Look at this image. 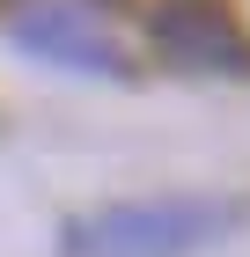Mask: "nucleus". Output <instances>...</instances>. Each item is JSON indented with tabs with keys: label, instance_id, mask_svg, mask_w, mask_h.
<instances>
[{
	"label": "nucleus",
	"instance_id": "f03ea898",
	"mask_svg": "<svg viewBox=\"0 0 250 257\" xmlns=\"http://www.w3.org/2000/svg\"><path fill=\"white\" fill-rule=\"evenodd\" d=\"M147 37L162 59L192 66V74H250V30L235 22L228 0H154Z\"/></svg>",
	"mask_w": 250,
	"mask_h": 257
},
{
	"label": "nucleus",
	"instance_id": "7ed1b4c3",
	"mask_svg": "<svg viewBox=\"0 0 250 257\" xmlns=\"http://www.w3.org/2000/svg\"><path fill=\"white\" fill-rule=\"evenodd\" d=\"M15 44L30 52V59L66 66V74H125V52H118L81 8H66V0H37V8H22V15H15Z\"/></svg>",
	"mask_w": 250,
	"mask_h": 257
},
{
	"label": "nucleus",
	"instance_id": "f257e3e1",
	"mask_svg": "<svg viewBox=\"0 0 250 257\" xmlns=\"http://www.w3.org/2000/svg\"><path fill=\"white\" fill-rule=\"evenodd\" d=\"M243 228L235 198H125L103 213H81L59 250L66 257H199Z\"/></svg>",
	"mask_w": 250,
	"mask_h": 257
}]
</instances>
